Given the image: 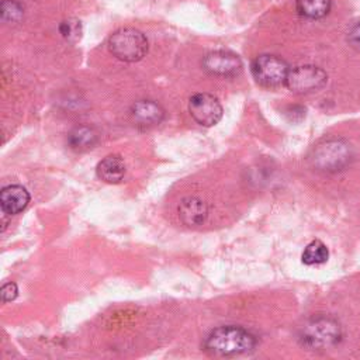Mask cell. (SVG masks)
Here are the masks:
<instances>
[{
	"label": "cell",
	"mask_w": 360,
	"mask_h": 360,
	"mask_svg": "<svg viewBox=\"0 0 360 360\" xmlns=\"http://www.w3.org/2000/svg\"><path fill=\"white\" fill-rule=\"evenodd\" d=\"M257 346V339L242 326L224 325L212 329L205 340L204 347L215 356L233 357L252 353Z\"/></svg>",
	"instance_id": "6da1fadb"
},
{
	"label": "cell",
	"mask_w": 360,
	"mask_h": 360,
	"mask_svg": "<svg viewBox=\"0 0 360 360\" xmlns=\"http://www.w3.org/2000/svg\"><path fill=\"white\" fill-rule=\"evenodd\" d=\"M342 339L339 322L330 316H315L307 321L300 333L298 342L308 350H326L336 346Z\"/></svg>",
	"instance_id": "7a4b0ae2"
},
{
	"label": "cell",
	"mask_w": 360,
	"mask_h": 360,
	"mask_svg": "<svg viewBox=\"0 0 360 360\" xmlns=\"http://www.w3.org/2000/svg\"><path fill=\"white\" fill-rule=\"evenodd\" d=\"M148 39L136 28L125 27L114 31L108 38V49L117 59L128 63L141 60L148 52Z\"/></svg>",
	"instance_id": "3957f363"
},
{
	"label": "cell",
	"mask_w": 360,
	"mask_h": 360,
	"mask_svg": "<svg viewBox=\"0 0 360 360\" xmlns=\"http://www.w3.org/2000/svg\"><path fill=\"white\" fill-rule=\"evenodd\" d=\"M309 159L318 170L336 172L349 165L352 159V149L346 141L332 138L318 143L312 149Z\"/></svg>",
	"instance_id": "277c9868"
},
{
	"label": "cell",
	"mask_w": 360,
	"mask_h": 360,
	"mask_svg": "<svg viewBox=\"0 0 360 360\" xmlns=\"http://www.w3.org/2000/svg\"><path fill=\"white\" fill-rule=\"evenodd\" d=\"M250 70L259 86L264 89H276L285 84L290 68L283 58L263 53L253 59Z\"/></svg>",
	"instance_id": "5b68a950"
},
{
	"label": "cell",
	"mask_w": 360,
	"mask_h": 360,
	"mask_svg": "<svg viewBox=\"0 0 360 360\" xmlns=\"http://www.w3.org/2000/svg\"><path fill=\"white\" fill-rule=\"evenodd\" d=\"M328 83L326 72L315 65H301L290 69L285 86L295 94H309L319 91Z\"/></svg>",
	"instance_id": "8992f818"
},
{
	"label": "cell",
	"mask_w": 360,
	"mask_h": 360,
	"mask_svg": "<svg viewBox=\"0 0 360 360\" xmlns=\"http://www.w3.org/2000/svg\"><path fill=\"white\" fill-rule=\"evenodd\" d=\"M188 112L193 120L202 127H212L222 118L219 100L210 93H197L188 100Z\"/></svg>",
	"instance_id": "52a82bcc"
},
{
	"label": "cell",
	"mask_w": 360,
	"mask_h": 360,
	"mask_svg": "<svg viewBox=\"0 0 360 360\" xmlns=\"http://www.w3.org/2000/svg\"><path fill=\"white\" fill-rule=\"evenodd\" d=\"M202 68L207 73L218 77H232L240 73V58L229 51H212L202 59Z\"/></svg>",
	"instance_id": "ba28073f"
},
{
	"label": "cell",
	"mask_w": 360,
	"mask_h": 360,
	"mask_svg": "<svg viewBox=\"0 0 360 360\" xmlns=\"http://www.w3.org/2000/svg\"><path fill=\"white\" fill-rule=\"evenodd\" d=\"M129 115L135 125L150 128L163 121L165 110L153 100H138L131 105Z\"/></svg>",
	"instance_id": "9c48e42d"
},
{
	"label": "cell",
	"mask_w": 360,
	"mask_h": 360,
	"mask_svg": "<svg viewBox=\"0 0 360 360\" xmlns=\"http://www.w3.org/2000/svg\"><path fill=\"white\" fill-rule=\"evenodd\" d=\"M177 212L180 221L186 226L195 228L205 222L208 217V207L202 200L197 197H186L180 201Z\"/></svg>",
	"instance_id": "30bf717a"
},
{
	"label": "cell",
	"mask_w": 360,
	"mask_h": 360,
	"mask_svg": "<svg viewBox=\"0 0 360 360\" xmlns=\"http://www.w3.org/2000/svg\"><path fill=\"white\" fill-rule=\"evenodd\" d=\"M30 202L28 191L18 184H10L0 191V205L1 211L7 215H15L25 210Z\"/></svg>",
	"instance_id": "8fae6325"
},
{
	"label": "cell",
	"mask_w": 360,
	"mask_h": 360,
	"mask_svg": "<svg viewBox=\"0 0 360 360\" xmlns=\"http://www.w3.org/2000/svg\"><path fill=\"white\" fill-rule=\"evenodd\" d=\"M125 162L120 155H108L103 160L98 162L96 167V173L100 180L117 184L120 183L125 176Z\"/></svg>",
	"instance_id": "7c38bea8"
},
{
	"label": "cell",
	"mask_w": 360,
	"mask_h": 360,
	"mask_svg": "<svg viewBox=\"0 0 360 360\" xmlns=\"http://www.w3.org/2000/svg\"><path fill=\"white\" fill-rule=\"evenodd\" d=\"M98 141L97 132L89 125H77L68 135V143L73 150L84 152L91 149Z\"/></svg>",
	"instance_id": "4fadbf2b"
},
{
	"label": "cell",
	"mask_w": 360,
	"mask_h": 360,
	"mask_svg": "<svg viewBox=\"0 0 360 360\" xmlns=\"http://www.w3.org/2000/svg\"><path fill=\"white\" fill-rule=\"evenodd\" d=\"M332 7L330 0H295L297 13L309 20H319L329 14Z\"/></svg>",
	"instance_id": "5bb4252c"
},
{
	"label": "cell",
	"mask_w": 360,
	"mask_h": 360,
	"mask_svg": "<svg viewBox=\"0 0 360 360\" xmlns=\"http://www.w3.org/2000/svg\"><path fill=\"white\" fill-rule=\"evenodd\" d=\"M329 257V250L326 248V245L323 242H321L319 239H315L312 242H309L304 252H302V263L308 264V266H314V264H322L328 260Z\"/></svg>",
	"instance_id": "9a60e30c"
},
{
	"label": "cell",
	"mask_w": 360,
	"mask_h": 360,
	"mask_svg": "<svg viewBox=\"0 0 360 360\" xmlns=\"http://www.w3.org/2000/svg\"><path fill=\"white\" fill-rule=\"evenodd\" d=\"M1 21L7 24H17L24 17V7L17 0H3L0 4Z\"/></svg>",
	"instance_id": "2e32d148"
},
{
	"label": "cell",
	"mask_w": 360,
	"mask_h": 360,
	"mask_svg": "<svg viewBox=\"0 0 360 360\" xmlns=\"http://www.w3.org/2000/svg\"><path fill=\"white\" fill-rule=\"evenodd\" d=\"M58 30H59V34L62 35V38L70 44L80 41L82 34H83L82 22L77 18H68V20L60 21L58 25Z\"/></svg>",
	"instance_id": "e0dca14e"
},
{
	"label": "cell",
	"mask_w": 360,
	"mask_h": 360,
	"mask_svg": "<svg viewBox=\"0 0 360 360\" xmlns=\"http://www.w3.org/2000/svg\"><path fill=\"white\" fill-rule=\"evenodd\" d=\"M0 294H1V301H3L4 304H6V302H10V301H13V300H15L17 295H18L17 284H15V283H11V281L3 284Z\"/></svg>",
	"instance_id": "ac0fdd59"
},
{
	"label": "cell",
	"mask_w": 360,
	"mask_h": 360,
	"mask_svg": "<svg viewBox=\"0 0 360 360\" xmlns=\"http://www.w3.org/2000/svg\"><path fill=\"white\" fill-rule=\"evenodd\" d=\"M347 44L357 52H360V22L354 24L347 32Z\"/></svg>",
	"instance_id": "d6986e66"
}]
</instances>
